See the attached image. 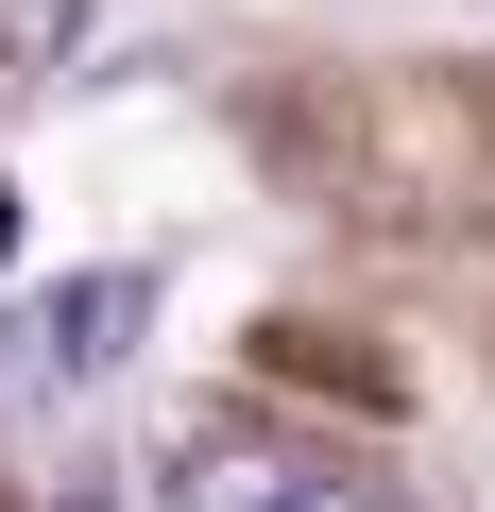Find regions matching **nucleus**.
Returning <instances> with one entry per match:
<instances>
[{
  "label": "nucleus",
  "instance_id": "1",
  "mask_svg": "<svg viewBox=\"0 0 495 512\" xmlns=\"http://www.w3.org/2000/svg\"><path fill=\"white\" fill-rule=\"evenodd\" d=\"M137 325H154V274H69V291H35V308H0V393H86V376H120L137 359Z\"/></svg>",
  "mask_w": 495,
  "mask_h": 512
},
{
  "label": "nucleus",
  "instance_id": "2",
  "mask_svg": "<svg viewBox=\"0 0 495 512\" xmlns=\"http://www.w3.org/2000/svg\"><path fill=\"white\" fill-rule=\"evenodd\" d=\"M291 495H308V461H291V444H257V427L188 444V478H171V512H291Z\"/></svg>",
  "mask_w": 495,
  "mask_h": 512
},
{
  "label": "nucleus",
  "instance_id": "3",
  "mask_svg": "<svg viewBox=\"0 0 495 512\" xmlns=\"http://www.w3.org/2000/svg\"><path fill=\"white\" fill-rule=\"evenodd\" d=\"M0 52H35V69H69V52H86V0H0Z\"/></svg>",
  "mask_w": 495,
  "mask_h": 512
},
{
  "label": "nucleus",
  "instance_id": "4",
  "mask_svg": "<svg viewBox=\"0 0 495 512\" xmlns=\"http://www.w3.org/2000/svg\"><path fill=\"white\" fill-rule=\"evenodd\" d=\"M18 256H35V188L0 171V274H18Z\"/></svg>",
  "mask_w": 495,
  "mask_h": 512
},
{
  "label": "nucleus",
  "instance_id": "5",
  "mask_svg": "<svg viewBox=\"0 0 495 512\" xmlns=\"http://www.w3.org/2000/svg\"><path fill=\"white\" fill-rule=\"evenodd\" d=\"M52 512H120V478H103V461H69V478H52Z\"/></svg>",
  "mask_w": 495,
  "mask_h": 512
},
{
  "label": "nucleus",
  "instance_id": "6",
  "mask_svg": "<svg viewBox=\"0 0 495 512\" xmlns=\"http://www.w3.org/2000/svg\"><path fill=\"white\" fill-rule=\"evenodd\" d=\"M291 512H393V495H376V478H308Z\"/></svg>",
  "mask_w": 495,
  "mask_h": 512
}]
</instances>
